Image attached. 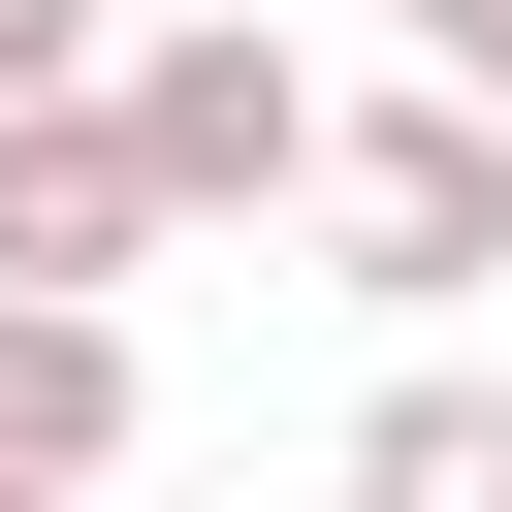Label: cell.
Listing matches in <instances>:
<instances>
[{
  "label": "cell",
  "mask_w": 512,
  "mask_h": 512,
  "mask_svg": "<svg viewBox=\"0 0 512 512\" xmlns=\"http://www.w3.org/2000/svg\"><path fill=\"white\" fill-rule=\"evenodd\" d=\"M96 128H128L160 224H288V192H320V64H288L256 0H128V32H96Z\"/></svg>",
  "instance_id": "1"
},
{
  "label": "cell",
  "mask_w": 512,
  "mask_h": 512,
  "mask_svg": "<svg viewBox=\"0 0 512 512\" xmlns=\"http://www.w3.org/2000/svg\"><path fill=\"white\" fill-rule=\"evenodd\" d=\"M288 224H320V288L448 320V288L512 256V128H480V96H320V192H288Z\"/></svg>",
  "instance_id": "2"
},
{
  "label": "cell",
  "mask_w": 512,
  "mask_h": 512,
  "mask_svg": "<svg viewBox=\"0 0 512 512\" xmlns=\"http://www.w3.org/2000/svg\"><path fill=\"white\" fill-rule=\"evenodd\" d=\"M128 256H160L128 128H96V96H0V288H96V320H128Z\"/></svg>",
  "instance_id": "3"
},
{
  "label": "cell",
  "mask_w": 512,
  "mask_h": 512,
  "mask_svg": "<svg viewBox=\"0 0 512 512\" xmlns=\"http://www.w3.org/2000/svg\"><path fill=\"white\" fill-rule=\"evenodd\" d=\"M128 416H160V384H128V320H96V288H0V480H64V512H96V480H128Z\"/></svg>",
  "instance_id": "4"
},
{
  "label": "cell",
  "mask_w": 512,
  "mask_h": 512,
  "mask_svg": "<svg viewBox=\"0 0 512 512\" xmlns=\"http://www.w3.org/2000/svg\"><path fill=\"white\" fill-rule=\"evenodd\" d=\"M352 512H512V384H384L352 416Z\"/></svg>",
  "instance_id": "5"
},
{
  "label": "cell",
  "mask_w": 512,
  "mask_h": 512,
  "mask_svg": "<svg viewBox=\"0 0 512 512\" xmlns=\"http://www.w3.org/2000/svg\"><path fill=\"white\" fill-rule=\"evenodd\" d=\"M384 32H416V96H480V128H512V0H384Z\"/></svg>",
  "instance_id": "6"
},
{
  "label": "cell",
  "mask_w": 512,
  "mask_h": 512,
  "mask_svg": "<svg viewBox=\"0 0 512 512\" xmlns=\"http://www.w3.org/2000/svg\"><path fill=\"white\" fill-rule=\"evenodd\" d=\"M96 32H128V0H0V96H96Z\"/></svg>",
  "instance_id": "7"
}]
</instances>
